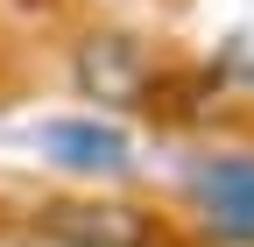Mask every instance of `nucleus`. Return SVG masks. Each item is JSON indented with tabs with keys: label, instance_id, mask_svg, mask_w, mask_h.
<instances>
[{
	"label": "nucleus",
	"instance_id": "f257e3e1",
	"mask_svg": "<svg viewBox=\"0 0 254 247\" xmlns=\"http://www.w3.org/2000/svg\"><path fill=\"white\" fill-rule=\"evenodd\" d=\"M28 233L43 247H163V219L127 198H43Z\"/></svg>",
	"mask_w": 254,
	"mask_h": 247
},
{
	"label": "nucleus",
	"instance_id": "f03ea898",
	"mask_svg": "<svg viewBox=\"0 0 254 247\" xmlns=\"http://www.w3.org/2000/svg\"><path fill=\"white\" fill-rule=\"evenodd\" d=\"M78 78L99 92V99H127V92L141 85V50L127 43V36H92V50H85Z\"/></svg>",
	"mask_w": 254,
	"mask_h": 247
},
{
	"label": "nucleus",
	"instance_id": "7ed1b4c3",
	"mask_svg": "<svg viewBox=\"0 0 254 247\" xmlns=\"http://www.w3.org/2000/svg\"><path fill=\"white\" fill-rule=\"evenodd\" d=\"M50 148H64V163H78V170H120L127 163V141L106 127H50Z\"/></svg>",
	"mask_w": 254,
	"mask_h": 247
},
{
	"label": "nucleus",
	"instance_id": "20e7f679",
	"mask_svg": "<svg viewBox=\"0 0 254 247\" xmlns=\"http://www.w3.org/2000/svg\"><path fill=\"white\" fill-rule=\"evenodd\" d=\"M205 198H212V212L226 226L254 233V170H212L205 177Z\"/></svg>",
	"mask_w": 254,
	"mask_h": 247
}]
</instances>
